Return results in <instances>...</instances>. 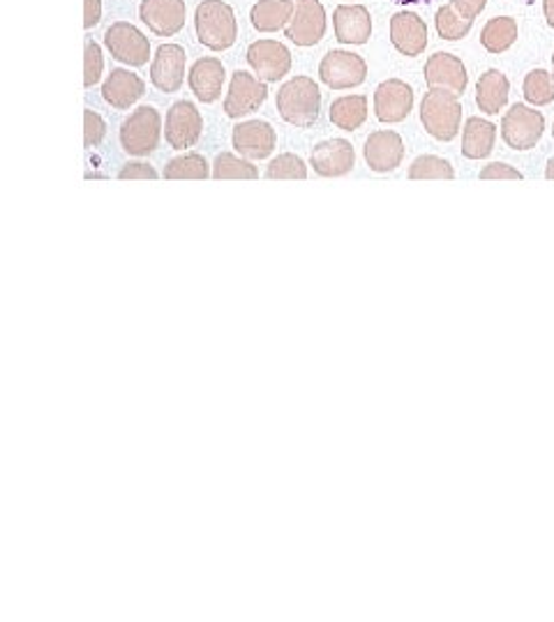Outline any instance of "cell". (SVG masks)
Wrapping results in <instances>:
<instances>
[{
	"label": "cell",
	"instance_id": "6da1fadb",
	"mask_svg": "<svg viewBox=\"0 0 554 622\" xmlns=\"http://www.w3.org/2000/svg\"><path fill=\"white\" fill-rule=\"evenodd\" d=\"M278 113L294 128H312L319 120L322 90L315 79L294 77L278 90Z\"/></svg>",
	"mask_w": 554,
	"mask_h": 622
},
{
	"label": "cell",
	"instance_id": "7a4b0ae2",
	"mask_svg": "<svg viewBox=\"0 0 554 622\" xmlns=\"http://www.w3.org/2000/svg\"><path fill=\"white\" fill-rule=\"evenodd\" d=\"M195 31L197 40L210 52H227L238 37L233 8L225 0H204L195 12Z\"/></svg>",
	"mask_w": 554,
	"mask_h": 622
},
{
	"label": "cell",
	"instance_id": "3957f363",
	"mask_svg": "<svg viewBox=\"0 0 554 622\" xmlns=\"http://www.w3.org/2000/svg\"><path fill=\"white\" fill-rule=\"evenodd\" d=\"M421 122L437 141H453L463 124L460 97L446 90H427L421 102Z\"/></svg>",
	"mask_w": 554,
	"mask_h": 622
},
{
	"label": "cell",
	"instance_id": "277c9868",
	"mask_svg": "<svg viewBox=\"0 0 554 622\" xmlns=\"http://www.w3.org/2000/svg\"><path fill=\"white\" fill-rule=\"evenodd\" d=\"M160 139L162 116L155 107H139L120 124V145L132 157H149Z\"/></svg>",
	"mask_w": 554,
	"mask_h": 622
},
{
	"label": "cell",
	"instance_id": "5b68a950",
	"mask_svg": "<svg viewBox=\"0 0 554 622\" xmlns=\"http://www.w3.org/2000/svg\"><path fill=\"white\" fill-rule=\"evenodd\" d=\"M545 130V118L536 107L529 105H513L503 113L501 120V137L506 145L513 151H532L541 141Z\"/></svg>",
	"mask_w": 554,
	"mask_h": 622
},
{
	"label": "cell",
	"instance_id": "8992f818",
	"mask_svg": "<svg viewBox=\"0 0 554 622\" xmlns=\"http://www.w3.org/2000/svg\"><path fill=\"white\" fill-rule=\"evenodd\" d=\"M105 46L118 63L141 67L146 65L151 58V42L143 35L134 23L128 21H116L105 33Z\"/></svg>",
	"mask_w": 554,
	"mask_h": 622
},
{
	"label": "cell",
	"instance_id": "52a82bcc",
	"mask_svg": "<svg viewBox=\"0 0 554 622\" xmlns=\"http://www.w3.org/2000/svg\"><path fill=\"white\" fill-rule=\"evenodd\" d=\"M319 79L330 90H349L368 79V63L363 56L345 52V48H333L319 63Z\"/></svg>",
	"mask_w": 554,
	"mask_h": 622
},
{
	"label": "cell",
	"instance_id": "ba28073f",
	"mask_svg": "<svg viewBox=\"0 0 554 622\" xmlns=\"http://www.w3.org/2000/svg\"><path fill=\"white\" fill-rule=\"evenodd\" d=\"M269 99V86L261 81L257 74L236 72L229 84V92L225 97V113L227 118L240 120L263 107Z\"/></svg>",
	"mask_w": 554,
	"mask_h": 622
},
{
	"label": "cell",
	"instance_id": "9c48e42d",
	"mask_svg": "<svg viewBox=\"0 0 554 622\" xmlns=\"http://www.w3.org/2000/svg\"><path fill=\"white\" fill-rule=\"evenodd\" d=\"M202 132H204V116L195 105L187 102V99H181V102L172 105V109L166 111L164 137L174 151L195 148L202 139Z\"/></svg>",
	"mask_w": 554,
	"mask_h": 622
},
{
	"label": "cell",
	"instance_id": "30bf717a",
	"mask_svg": "<svg viewBox=\"0 0 554 622\" xmlns=\"http://www.w3.org/2000/svg\"><path fill=\"white\" fill-rule=\"evenodd\" d=\"M326 35V10L322 0H294V17L284 29V37L296 46H315Z\"/></svg>",
	"mask_w": 554,
	"mask_h": 622
},
{
	"label": "cell",
	"instance_id": "8fae6325",
	"mask_svg": "<svg viewBox=\"0 0 554 622\" xmlns=\"http://www.w3.org/2000/svg\"><path fill=\"white\" fill-rule=\"evenodd\" d=\"M257 77L267 84H278L292 72V54L278 40H257L248 46L246 54Z\"/></svg>",
	"mask_w": 554,
	"mask_h": 622
},
{
	"label": "cell",
	"instance_id": "7c38bea8",
	"mask_svg": "<svg viewBox=\"0 0 554 622\" xmlns=\"http://www.w3.org/2000/svg\"><path fill=\"white\" fill-rule=\"evenodd\" d=\"M231 143L240 157L257 162L273 155V151L278 148V134L273 130V124L267 120H246L238 122L233 128Z\"/></svg>",
	"mask_w": 554,
	"mask_h": 622
},
{
	"label": "cell",
	"instance_id": "4fadbf2b",
	"mask_svg": "<svg viewBox=\"0 0 554 622\" xmlns=\"http://www.w3.org/2000/svg\"><path fill=\"white\" fill-rule=\"evenodd\" d=\"M139 19L157 37H174L187 19L185 0H141Z\"/></svg>",
	"mask_w": 554,
	"mask_h": 622
},
{
	"label": "cell",
	"instance_id": "5bb4252c",
	"mask_svg": "<svg viewBox=\"0 0 554 622\" xmlns=\"http://www.w3.org/2000/svg\"><path fill=\"white\" fill-rule=\"evenodd\" d=\"M309 166L322 178H343L356 166L354 145L347 139H328L312 148Z\"/></svg>",
	"mask_w": 554,
	"mask_h": 622
},
{
	"label": "cell",
	"instance_id": "9a60e30c",
	"mask_svg": "<svg viewBox=\"0 0 554 622\" xmlns=\"http://www.w3.org/2000/svg\"><path fill=\"white\" fill-rule=\"evenodd\" d=\"M187 54L181 44H160L151 63V81L160 92H178L185 81Z\"/></svg>",
	"mask_w": 554,
	"mask_h": 622
},
{
	"label": "cell",
	"instance_id": "2e32d148",
	"mask_svg": "<svg viewBox=\"0 0 554 622\" xmlns=\"http://www.w3.org/2000/svg\"><path fill=\"white\" fill-rule=\"evenodd\" d=\"M425 84L430 90H446L460 97L467 90L469 74L460 58L437 52L425 63Z\"/></svg>",
	"mask_w": 554,
	"mask_h": 622
},
{
	"label": "cell",
	"instance_id": "e0dca14e",
	"mask_svg": "<svg viewBox=\"0 0 554 622\" xmlns=\"http://www.w3.org/2000/svg\"><path fill=\"white\" fill-rule=\"evenodd\" d=\"M414 109V88L402 79L381 81L374 90V116L379 122H402Z\"/></svg>",
	"mask_w": 554,
	"mask_h": 622
},
{
	"label": "cell",
	"instance_id": "ac0fdd59",
	"mask_svg": "<svg viewBox=\"0 0 554 622\" xmlns=\"http://www.w3.org/2000/svg\"><path fill=\"white\" fill-rule=\"evenodd\" d=\"M391 44L406 58H416L427 46V26L416 12H395L391 19Z\"/></svg>",
	"mask_w": 554,
	"mask_h": 622
},
{
	"label": "cell",
	"instance_id": "d6986e66",
	"mask_svg": "<svg viewBox=\"0 0 554 622\" xmlns=\"http://www.w3.org/2000/svg\"><path fill=\"white\" fill-rule=\"evenodd\" d=\"M363 157L374 173H391L404 160V141L393 130L372 132L366 141Z\"/></svg>",
	"mask_w": 554,
	"mask_h": 622
},
{
	"label": "cell",
	"instance_id": "ffe728a7",
	"mask_svg": "<svg viewBox=\"0 0 554 622\" xmlns=\"http://www.w3.org/2000/svg\"><path fill=\"white\" fill-rule=\"evenodd\" d=\"M187 81H189V88H192V92H195L199 102L213 105L222 97V88H225V81H227V69H225L220 58L206 56V58H199L195 65H192Z\"/></svg>",
	"mask_w": 554,
	"mask_h": 622
},
{
	"label": "cell",
	"instance_id": "44dd1931",
	"mask_svg": "<svg viewBox=\"0 0 554 622\" xmlns=\"http://www.w3.org/2000/svg\"><path fill=\"white\" fill-rule=\"evenodd\" d=\"M333 29L337 42L368 44L372 37V17L366 6H337L333 12Z\"/></svg>",
	"mask_w": 554,
	"mask_h": 622
},
{
	"label": "cell",
	"instance_id": "7402d4cb",
	"mask_svg": "<svg viewBox=\"0 0 554 622\" xmlns=\"http://www.w3.org/2000/svg\"><path fill=\"white\" fill-rule=\"evenodd\" d=\"M143 95H146V81L130 69H111L107 81L102 84V99L118 111H128Z\"/></svg>",
	"mask_w": 554,
	"mask_h": 622
},
{
	"label": "cell",
	"instance_id": "603a6c76",
	"mask_svg": "<svg viewBox=\"0 0 554 622\" xmlns=\"http://www.w3.org/2000/svg\"><path fill=\"white\" fill-rule=\"evenodd\" d=\"M511 84L506 74L499 69H488L480 74L476 84V105L486 116H497L506 105H509Z\"/></svg>",
	"mask_w": 554,
	"mask_h": 622
},
{
	"label": "cell",
	"instance_id": "cb8c5ba5",
	"mask_svg": "<svg viewBox=\"0 0 554 622\" xmlns=\"http://www.w3.org/2000/svg\"><path fill=\"white\" fill-rule=\"evenodd\" d=\"M497 124L486 118L471 116L463 130V155L467 160H486L495 151Z\"/></svg>",
	"mask_w": 554,
	"mask_h": 622
},
{
	"label": "cell",
	"instance_id": "d4e9b609",
	"mask_svg": "<svg viewBox=\"0 0 554 622\" xmlns=\"http://www.w3.org/2000/svg\"><path fill=\"white\" fill-rule=\"evenodd\" d=\"M294 17V0H259L250 10V23L259 33H278Z\"/></svg>",
	"mask_w": 554,
	"mask_h": 622
},
{
	"label": "cell",
	"instance_id": "484cf974",
	"mask_svg": "<svg viewBox=\"0 0 554 622\" xmlns=\"http://www.w3.org/2000/svg\"><path fill=\"white\" fill-rule=\"evenodd\" d=\"M330 122L343 132H356L368 120V97L366 95H343L333 99Z\"/></svg>",
	"mask_w": 554,
	"mask_h": 622
},
{
	"label": "cell",
	"instance_id": "4316f807",
	"mask_svg": "<svg viewBox=\"0 0 554 622\" xmlns=\"http://www.w3.org/2000/svg\"><path fill=\"white\" fill-rule=\"evenodd\" d=\"M518 40V21L513 17H495L480 31V44L490 54H503Z\"/></svg>",
	"mask_w": 554,
	"mask_h": 622
},
{
	"label": "cell",
	"instance_id": "83f0119b",
	"mask_svg": "<svg viewBox=\"0 0 554 622\" xmlns=\"http://www.w3.org/2000/svg\"><path fill=\"white\" fill-rule=\"evenodd\" d=\"M164 181H206L213 176V166L199 153H185L164 166Z\"/></svg>",
	"mask_w": 554,
	"mask_h": 622
},
{
	"label": "cell",
	"instance_id": "f1b7e54d",
	"mask_svg": "<svg viewBox=\"0 0 554 622\" xmlns=\"http://www.w3.org/2000/svg\"><path fill=\"white\" fill-rule=\"evenodd\" d=\"M215 181H257L259 171L252 160H246L233 153H220L213 162Z\"/></svg>",
	"mask_w": 554,
	"mask_h": 622
},
{
	"label": "cell",
	"instance_id": "f546056e",
	"mask_svg": "<svg viewBox=\"0 0 554 622\" xmlns=\"http://www.w3.org/2000/svg\"><path fill=\"white\" fill-rule=\"evenodd\" d=\"M435 23H437V33H439L442 40L457 42V40H463V37L469 35V31L474 26V19H467L465 14H460L448 3V6H442L437 10Z\"/></svg>",
	"mask_w": 554,
	"mask_h": 622
},
{
	"label": "cell",
	"instance_id": "4dcf8cb0",
	"mask_svg": "<svg viewBox=\"0 0 554 622\" xmlns=\"http://www.w3.org/2000/svg\"><path fill=\"white\" fill-rule=\"evenodd\" d=\"M524 99L532 107H545L554 102V77L545 69H532L524 77Z\"/></svg>",
	"mask_w": 554,
	"mask_h": 622
},
{
	"label": "cell",
	"instance_id": "1f68e13d",
	"mask_svg": "<svg viewBox=\"0 0 554 622\" xmlns=\"http://www.w3.org/2000/svg\"><path fill=\"white\" fill-rule=\"evenodd\" d=\"M409 178L412 181H453L455 171L448 160L437 155H421L409 166Z\"/></svg>",
	"mask_w": 554,
	"mask_h": 622
},
{
	"label": "cell",
	"instance_id": "d6a6232c",
	"mask_svg": "<svg viewBox=\"0 0 554 622\" xmlns=\"http://www.w3.org/2000/svg\"><path fill=\"white\" fill-rule=\"evenodd\" d=\"M269 181H305L307 178V164L303 157L294 153H282L267 166Z\"/></svg>",
	"mask_w": 554,
	"mask_h": 622
},
{
	"label": "cell",
	"instance_id": "836d02e7",
	"mask_svg": "<svg viewBox=\"0 0 554 622\" xmlns=\"http://www.w3.org/2000/svg\"><path fill=\"white\" fill-rule=\"evenodd\" d=\"M105 72V56H102V46L95 40H86L84 46V86L93 88L98 86L102 79Z\"/></svg>",
	"mask_w": 554,
	"mask_h": 622
},
{
	"label": "cell",
	"instance_id": "e575fe53",
	"mask_svg": "<svg viewBox=\"0 0 554 622\" xmlns=\"http://www.w3.org/2000/svg\"><path fill=\"white\" fill-rule=\"evenodd\" d=\"M107 137V122L100 113L90 109L84 111V145L86 148H98Z\"/></svg>",
	"mask_w": 554,
	"mask_h": 622
},
{
	"label": "cell",
	"instance_id": "d590c367",
	"mask_svg": "<svg viewBox=\"0 0 554 622\" xmlns=\"http://www.w3.org/2000/svg\"><path fill=\"white\" fill-rule=\"evenodd\" d=\"M120 181H157V171L146 162H130L118 171Z\"/></svg>",
	"mask_w": 554,
	"mask_h": 622
},
{
	"label": "cell",
	"instance_id": "8d00e7d4",
	"mask_svg": "<svg viewBox=\"0 0 554 622\" xmlns=\"http://www.w3.org/2000/svg\"><path fill=\"white\" fill-rule=\"evenodd\" d=\"M522 178L524 176L518 168L503 164V162H492L480 171V181H522Z\"/></svg>",
	"mask_w": 554,
	"mask_h": 622
},
{
	"label": "cell",
	"instance_id": "74e56055",
	"mask_svg": "<svg viewBox=\"0 0 554 622\" xmlns=\"http://www.w3.org/2000/svg\"><path fill=\"white\" fill-rule=\"evenodd\" d=\"M102 19V0H84V29L90 31Z\"/></svg>",
	"mask_w": 554,
	"mask_h": 622
},
{
	"label": "cell",
	"instance_id": "f35d334b",
	"mask_svg": "<svg viewBox=\"0 0 554 622\" xmlns=\"http://www.w3.org/2000/svg\"><path fill=\"white\" fill-rule=\"evenodd\" d=\"M450 6L460 14H465L467 19H476L480 12L486 10L488 0H450Z\"/></svg>",
	"mask_w": 554,
	"mask_h": 622
},
{
	"label": "cell",
	"instance_id": "ab89813d",
	"mask_svg": "<svg viewBox=\"0 0 554 622\" xmlns=\"http://www.w3.org/2000/svg\"><path fill=\"white\" fill-rule=\"evenodd\" d=\"M543 12H545L547 26L554 29V0H543Z\"/></svg>",
	"mask_w": 554,
	"mask_h": 622
},
{
	"label": "cell",
	"instance_id": "60d3db41",
	"mask_svg": "<svg viewBox=\"0 0 554 622\" xmlns=\"http://www.w3.org/2000/svg\"><path fill=\"white\" fill-rule=\"evenodd\" d=\"M393 3H398V6H421V3L430 6V3H435V0H393Z\"/></svg>",
	"mask_w": 554,
	"mask_h": 622
},
{
	"label": "cell",
	"instance_id": "b9f144b4",
	"mask_svg": "<svg viewBox=\"0 0 554 622\" xmlns=\"http://www.w3.org/2000/svg\"><path fill=\"white\" fill-rule=\"evenodd\" d=\"M545 178H547V181H554V157H550V162H547V168H545Z\"/></svg>",
	"mask_w": 554,
	"mask_h": 622
},
{
	"label": "cell",
	"instance_id": "7bdbcfd3",
	"mask_svg": "<svg viewBox=\"0 0 554 622\" xmlns=\"http://www.w3.org/2000/svg\"><path fill=\"white\" fill-rule=\"evenodd\" d=\"M552 67H554V56H552ZM552 77H554V74H552Z\"/></svg>",
	"mask_w": 554,
	"mask_h": 622
},
{
	"label": "cell",
	"instance_id": "ee69618b",
	"mask_svg": "<svg viewBox=\"0 0 554 622\" xmlns=\"http://www.w3.org/2000/svg\"><path fill=\"white\" fill-rule=\"evenodd\" d=\"M552 137H554V124H552Z\"/></svg>",
	"mask_w": 554,
	"mask_h": 622
}]
</instances>
